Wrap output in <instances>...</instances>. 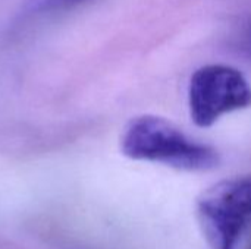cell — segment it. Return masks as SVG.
<instances>
[{"label": "cell", "instance_id": "6da1fadb", "mask_svg": "<svg viewBox=\"0 0 251 249\" xmlns=\"http://www.w3.org/2000/svg\"><path fill=\"white\" fill-rule=\"evenodd\" d=\"M121 150L131 160L185 172H209L221 164V154L215 147L193 139L171 120L154 114L137 116L128 122Z\"/></svg>", "mask_w": 251, "mask_h": 249}, {"label": "cell", "instance_id": "7a4b0ae2", "mask_svg": "<svg viewBox=\"0 0 251 249\" xmlns=\"http://www.w3.org/2000/svg\"><path fill=\"white\" fill-rule=\"evenodd\" d=\"M197 217L210 249H237L251 220V176L225 179L197 200Z\"/></svg>", "mask_w": 251, "mask_h": 249}, {"label": "cell", "instance_id": "3957f363", "mask_svg": "<svg viewBox=\"0 0 251 249\" xmlns=\"http://www.w3.org/2000/svg\"><path fill=\"white\" fill-rule=\"evenodd\" d=\"M251 107V84L228 65L199 68L188 85V109L199 128H210L222 116Z\"/></svg>", "mask_w": 251, "mask_h": 249}, {"label": "cell", "instance_id": "277c9868", "mask_svg": "<svg viewBox=\"0 0 251 249\" xmlns=\"http://www.w3.org/2000/svg\"><path fill=\"white\" fill-rule=\"evenodd\" d=\"M85 1H88V0H35L29 4L28 13L41 15V13L59 12V10H65V9L78 6Z\"/></svg>", "mask_w": 251, "mask_h": 249}, {"label": "cell", "instance_id": "5b68a950", "mask_svg": "<svg viewBox=\"0 0 251 249\" xmlns=\"http://www.w3.org/2000/svg\"><path fill=\"white\" fill-rule=\"evenodd\" d=\"M247 249H251V239L250 242H249V245H247Z\"/></svg>", "mask_w": 251, "mask_h": 249}]
</instances>
